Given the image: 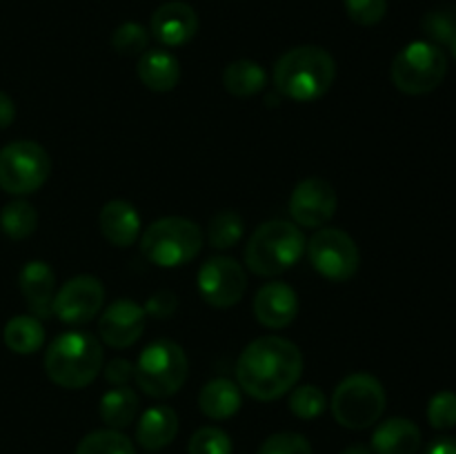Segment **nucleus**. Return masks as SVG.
<instances>
[{
    "label": "nucleus",
    "instance_id": "obj_29",
    "mask_svg": "<svg viewBox=\"0 0 456 454\" xmlns=\"http://www.w3.org/2000/svg\"><path fill=\"white\" fill-rule=\"evenodd\" d=\"M423 34L430 38L435 45H452L456 38V7L448 4V7L432 9L423 16Z\"/></svg>",
    "mask_w": 456,
    "mask_h": 454
},
{
    "label": "nucleus",
    "instance_id": "obj_22",
    "mask_svg": "<svg viewBox=\"0 0 456 454\" xmlns=\"http://www.w3.org/2000/svg\"><path fill=\"white\" fill-rule=\"evenodd\" d=\"M243 405V390L239 383L230 381V378H212L203 385L199 394V408L205 417L214 418V421H225L232 418Z\"/></svg>",
    "mask_w": 456,
    "mask_h": 454
},
{
    "label": "nucleus",
    "instance_id": "obj_5",
    "mask_svg": "<svg viewBox=\"0 0 456 454\" xmlns=\"http://www.w3.org/2000/svg\"><path fill=\"white\" fill-rule=\"evenodd\" d=\"M200 249H203V231L190 218H159L141 234L142 256L159 267L187 265L199 256Z\"/></svg>",
    "mask_w": 456,
    "mask_h": 454
},
{
    "label": "nucleus",
    "instance_id": "obj_20",
    "mask_svg": "<svg viewBox=\"0 0 456 454\" xmlns=\"http://www.w3.org/2000/svg\"><path fill=\"white\" fill-rule=\"evenodd\" d=\"M178 434V414L169 405H151L141 414L136 427V441L147 452L167 448Z\"/></svg>",
    "mask_w": 456,
    "mask_h": 454
},
{
    "label": "nucleus",
    "instance_id": "obj_10",
    "mask_svg": "<svg viewBox=\"0 0 456 454\" xmlns=\"http://www.w3.org/2000/svg\"><path fill=\"white\" fill-rule=\"evenodd\" d=\"M312 267L323 279L343 283L359 272L361 252L354 239L338 227H321L305 245Z\"/></svg>",
    "mask_w": 456,
    "mask_h": 454
},
{
    "label": "nucleus",
    "instance_id": "obj_9",
    "mask_svg": "<svg viewBox=\"0 0 456 454\" xmlns=\"http://www.w3.org/2000/svg\"><path fill=\"white\" fill-rule=\"evenodd\" d=\"M52 174V158L36 141H13L0 150V190L12 196L38 191Z\"/></svg>",
    "mask_w": 456,
    "mask_h": 454
},
{
    "label": "nucleus",
    "instance_id": "obj_26",
    "mask_svg": "<svg viewBox=\"0 0 456 454\" xmlns=\"http://www.w3.org/2000/svg\"><path fill=\"white\" fill-rule=\"evenodd\" d=\"M245 234V221L236 209H221L209 218L208 239L214 249H230L240 243Z\"/></svg>",
    "mask_w": 456,
    "mask_h": 454
},
{
    "label": "nucleus",
    "instance_id": "obj_11",
    "mask_svg": "<svg viewBox=\"0 0 456 454\" xmlns=\"http://www.w3.org/2000/svg\"><path fill=\"white\" fill-rule=\"evenodd\" d=\"M248 276L245 267L232 256H212L199 270V292L205 303L225 310L245 296Z\"/></svg>",
    "mask_w": 456,
    "mask_h": 454
},
{
    "label": "nucleus",
    "instance_id": "obj_3",
    "mask_svg": "<svg viewBox=\"0 0 456 454\" xmlns=\"http://www.w3.org/2000/svg\"><path fill=\"white\" fill-rule=\"evenodd\" d=\"M102 345L94 334L74 332L58 334L45 352V372L49 381L67 390H80L96 381L102 372Z\"/></svg>",
    "mask_w": 456,
    "mask_h": 454
},
{
    "label": "nucleus",
    "instance_id": "obj_1",
    "mask_svg": "<svg viewBox=\"0 0 456 454\" xmlns=\"http://www.w3.org/2000/svg\"><path fill=\"white\" fill-rule=\"evenodd\" d=\"M303 374L298 345L283 336H261L236 361V383L256 401H276L297 387Z\"/></svg>",
    "mask_w": 456,
    "mask_h": 454
},
{
    "label": "nucleus",
    "instance_id": "obj_38",
    "mask_svg": "<svg viewBox=\"0 0 456 454\" xmlns=\"http://www.w3.org/2000/svg\"><path fill=\"white\" fill-rule=\"evenodd\" d=\"M16 118V105H13L12 96L0 92V129H7Z\"/></svg>",
    "mask_w": 456,
    "mask_h": 454
},
{
    "label": "nucleus",
    "instance_id": "obj_42",
    "mask_svg": "<svg viewBox=\"0 0 456 454\" xmlns=\"http://www.w3.org/2000/svg\"><path fill=\"white\" fill-rule=\"evenodd\" d=\"M150 454H156V452H150Z\"/></svg>",
    "mask_w": 456,
    "mask_h": 454
},
{
    "label": "nucleus",
    "instance_id": "obj_27",
    "mask_svg": "<svg viewBox=\"0 0 456 454\" xmlns=\"http://www.w3.org/2000/svg\"><path fill=\"white\" fill-rule=\"evenodd\" d=\"M36 227H38V214H36L34 205L27 200H12L0 212V230L12 240L27 239L34 234Z\"/></svg>",
    "mask_w": 456,
    "mask_h": 454
},
{
    "label": "nucleus",
    "instance_id": "obj_41",
    "mask_svg": "<svg viewBox=\"0 0 456 454\" xmlns=\"http://www.w3.org/2000/svg\"><path fill=\"white\" fill-rule=\"evenodd\" d=\"M450 52H452V56H454V61H456V38L452 40V45H450Z\"/></svg>",
    "mask_w": 456,
    "mask_h": 454
},
{
    "label": "nucleus",
    "instance_id": "obj_17",
    "mask_svg": "<svg viewBox=\"0 0 456 454\" xmlns=\"http://www.w3.org/2000/svg\"><path fill=\"white\" fill-rule=\"evenodd\" d=\"M18 285L25 296L27 307L36 319L53 316V298H56V274L45 261H29L20 270Z\"/></svg>",
    "mask_w": 456,
    "mask_h": 454
},
{
    "label": "nucleus",
    "instance_id": "obj_15",
    "mask_svg": "<svg viewBox=\"0 0 456 454\" xmlns=\"http://www.w3.org/2000/svg\"><path fill=\"white\" fill-rule=\"evenodd\" d=\"M150 31L165 47H181L190 43L199 31V16L190 4L181 0L165 3L151 13Z\"/></svg>",
    "mask_w": 456,
    "mask_h": 454
},
{
    "label": "nucleus",
    "instance_id": "obj_32",
    "mask_svg": "<svg viewBox=\"0 0 456 454\" xmlns=\"http://www.w3.org/2000/svg\"><path fill=\"white\" fill-rule=\"evenodd\" d=\"M190 454H232V439L225 430L214 426L199 427L191 434L190 445H187Z\"/></svg>",
    "mask_w": 456,
    "mask_h": 454
},
{
    "label": "nucleus",
    "instance_id": "obj_36",
    "mask_svg": "<svg viewBox=\"0 0 456 454\" xmlns=\"http://www.w3.org/2000/svg\"><path fill=\"white\" fill-rule=\"evenodd\" d=\"M145 314L154 316V319H169V316L176 312L178 307V298L174 292H167V289H160V292L151 294L147 298L145 305Z\"/></svg>",
    "mask_w": 456,
    "mask_h": 454
},
{
    "label": "nucleus",
    "instance_id": "obj_40",
    "mask_svg": "<svg viewBox=\"0 0 456 454\" xmlns=\"http://www.w3.org/2000/svg\"><path fill=\"white\" fill-rule=\"evenodd\" d=\"M341 454H374V452H372V448H370V445L354 443V445H347V448L343 450Z\"/></svg>",
    "mask_w": 456,
    "mask_h": 454
},
{
    "label": "nucleus",
    "instance_id": "obj_31",
    "mask_svg": "<svg viewBox=\"0 0 456 454\" xmlns=\"http://www.w3.org/2000/svg\"><path fill=\"white\" fill-rule=\"evenodd\" d=\"M111 47L120 56H141L150 49V31L138 22H123L111 36Z\"/></svg>",
    "mask_w": 456,
    "mask_h": 454
},
{
    "label": "nucleus",
    "instance_id": "obj_37",
    "mask_svg": "<svg viewBox=\"0 0 456 454\" xmlns=\"http://www.w3.org/2000/svg\"><path fill=\"white\" fill-rule=\"evenodd\" d=\"M102 372H105L107 383H111L114 387L127 385L134 378V363H129L127 359H114L102 368Z\"/></svg>",
    "mask_w": 456,
    "mask_h": 454
},
{
    "label": "nucleus",
    "instance_id": "obj_34",
    "mask_svg": "<svg viewBox=\"0 0 456 454\" xmlns=\"http://www.w3.org/2000/svg\"><path fill=\"white\" fill-rule=\"evenodd\" d=\"M258 454H314L310 441L298 432H276L263 441Z\"/></svg>",
    "mask_w": 456,
    "mask_h": 454
},
{
    "label": "nucleus",
    "instance_id": "obj_28",
    "mask_svg": "<svg viewBox=\"0 0 456 454\" xmlns=\"http://www.w3.org/2000/svg\"><path fill=\"white\" fill-rule=\"evenodd\" d=\"M74 454H136L132 439L120 430H94L83 436Z\"/></svg>",
    "mask_w": 456,
    "mask_h": 454
},
{
    "label": "nucleus",
    "instance_id": "obj_33",
    "mask_svg": "<svg viewBox=\"0 0 456 454\" xmlns=\"http://www.w3.org/2000/svg\"><path fill=\"white\" fill-rule=\"evenodd\" d=\"M428 421L435 430H450L456 426V392H436L428 403Z\"/></svg>",
    "mask_w": 456,
    "mask_h": 454
},
{
    "label": "nucleus",
    "instance_id": "obj_25",
    "mask_svg": "<svg viewBox=\"0 0 456 454\" xmlns=\"http://www.w3.org/2000/svg\"><path fill=\"white\" fill-rule=\"evenodd\" d=\"M223 85H225L227 92L236 98H249L256 96L258 92H263L267 85V74L256 61H248V58H240V61L230 62L223 71Z\"/></svg>",
    "mask_w": 456,
    "mask_h": 454
},
{
    "label": "nucleus",
    "instance_id": "obj_14",
    "mask_svg": "<svg viewBox=\"0 0 456 454\" xmlns=\"http://www.w3.org/2000/svg\"><path fill=\"white\" fill-rule=\"evenodd\" d=\"M145 307L132 298H118L105 307L98 320V336L114 350L132 347L145 332Z\"/></svg>",
    "mask_w": 456,
    "mask_h": 454
},
{
    "label": "nucleus",
    "instance_id": "obj_21",
    "mask_svg": "<svg viewBox=\"0 0 456 454\" xmlns=\"http://www.w3.org/2000/svg\"><path fill=\"white\" fill-rule=\"evenodd\" d=\"M138 78L150 92L165 93L172 92L181 80V65L178 58L167 49H147L138 56Z\"/></svg>",
    "mask_w": 456,
    "mask_h": 454
},
{
    "label": "nucleus",
    "instance_id": "obj_4",
    "mask_svg": "<svg viewBox=\"0 0 456 454\" xmlns=\"http://www.w3.org/2000/svg\"><path fill=\"white\" fill-rule=\"evenodd\" d=\"M305 236L297 223L267 221L254 230L245 245V265L258 276H279L288 272L305 252Z\"/></svg>",
    "mask_w": 456,
    "mask_h": 454
},
{
    "label": "nucleus",
    "instance_id": "obj_8",
    "mask_svg": "<svg viewBox=\"0 0 456 454\" xmlns=\"http://www.w3.org/2000/svg\"><path fill=\"white\" fill-rule=\"evenodd\" d=\"M445 74H448V56L439 45L428 40H417L401 49L390 69L395 87L408 96L435 92L444 83Z\"/></svg>",
    "mask_w": 456,
    "mask_h": 454
},
{
    "label": "nucleus",
    "instance_id": "obj_24",
    "mask_svg": "<svg viewBox=\"0 0 456 454\" xmlns=\"http://www.w3.org/2000/svg\"><path fill=\"white\" fill-rule=\"evenodd\" d=\"M138 408H141V401L132 387H111L101 399V418L111 430H123L132 426L134 418L138 417Z\"/></svg>",
    "mask_w": 456,
    "mask_h": 454
},
{
    "label": "nucleus",
    "instance_id": "obj_16",
    "mask_svg": "<svg viewBox=\"0 0 456 454\" xmlns=\"http://www.w3.org/2000/svg\"><path fill=\"white\" fill-rule=\"evenodd\" d=\"M254 316L270 329H283L298 316V296L283 280H270L254 298Z\"/></svg>",
    "mask_w": 456,
    "mask_h": 454
},
{
    "label": "nucleus",
    "instance_id": "obj_6",
    "mask_svg": "<svg viewBox=\"0 0 456 454\" xmlns=\"http://www.w3.org/2000/svg\"><path fill=\"white\" fill-rule=\"evenodd\" d=\"M190 361L178 343L156 341L147 345L134 365V378L138 387L151 399H169L187 381Z\"/></svg>",
    "mask_w": 456,
    "mask_h": 454
},
{
    "label": "nucleus",
    "instance_id": "obj_12",
    "mask_svg": "<svg viewBox=\"0 0 456 454\" xmlns=\"http://www.w3.org/2000/svg\"><path fill=\"white\" fill-rule=\"evenodd\" d=\"M105 288L92 274H78L67 280L53 298V316L67 325H85L101 314Z\"/></svg>",
    "mask_w": 456,
    "mask_h": 454
},
{
    "label": "nucleus",
    "instance_id": "obj_18",
    "mask_svg": "<svg viewBox=\"0 0 456 454\" xmlns=\"http://www.w3.org/2000/svg\"><path fill=\"white\" fill-rule=\"evenodd\" d=\"M102 236L110 240L114 247H132L141 236V214L127 200H110L102 205L101 216H98Z\"/></svg>",
    "mask_w": 456,
    "mask_h": 454
},
{
    "label": "nucleus",
    "instance_id": "obj_2",
    "mask_svg": "<svg viewBox=\"0 0 456 454\" xmlns=\"http://www.w3.org/2000/svg\"><path fill=\"white\" fill-rule=\"evenodd\" d=\"M274 87L285 98L297 102H312L323 98L337 78V62L332 53L316 45H301L276 61Z\"/></svg>",
    "mask_w": 456,
    "mask_h": 454
},
{
    "label": "nucleus",
    "instance_id": "obj_23",
    "mask_svg": "<svg viewBox=\"0 0 456 454\" xmlns=\"http://www.w3.org/2000/svg\"><path fill=\"white\" fill-rule=\"evenodd\" d=\"M4 345L13 352V354H34L45 345V328L40 319L34 314H20L13 316L4 325Z\"/></svg>",
    "mask_w": 456,
    "mask_h": 454
},
{
    "label": "nucleus",
    "instance_id": "obj_13",
    "mask_svg": "<svg viewBox=\"0 0 456 454\" xmlns=\"http://www.w3.org/2000/svg\"><path fill=\"white\" fill-rule=\"evenodd\" d=\"M337 190L325 178L312 176L298 182L289 196V216L301 227H323L337 214Z\"/></svg>",
    "mask_w": 456,
    "mask_h": 454
},
{
    "label": "nucleus",
    "instance_id": "obj_19",
    "mask_svg": "<svg viewBox=\"0 0 456 454\" xmlns=\"http://www.w3.org/2000/svg\"><path fill=\"white\" fill-rule=\"evenodd\" d=\"M423 436L414 421L395 417L383 421L372 434L374 454H417L421 450Z\"/></svg>",
    "mask_w": 456,
    "mask_h": 454
},
{
    "label": "nucleus",
    "instance_id": "obj_30",
    "mask_svg": "<svg viewBox=\"0 0 456 454\" xmlns=\"http://www.w3.org/2000/svg\"><path fill=\"white\" fill-rule=\"evenodd\" d=\"M328 408V399H325L323 390L316 385H298L292 387V396H289V409L294 417L303 418V421H312V418L321 417Z\"/></svg>",
    "mask_w": 456,
    "mask_h": 454
},
{
    "label": "nucleus",
    "instance_id": "obj_35",
    "mask_svg": "<svg viewBox=\"0 0 456 454\" xmlns=\"http://www.w3.org/2000/svg\"><path fill=\"white\" fill-rule=\"evenodd\" d=\"M346 12L356 25L372 27L386 18L387 0H346Z\"/></svg>",
    "mask_w": 456,
    "mask_h": 454
},
{
    "label": "nucleus",
    "instance_id": "obj_7",
    "mask_svg": "<svg viewBox=\"0 0 456 454\" xmlns=\"http://www.w3.org/2000/svg\"><path fill=\"white\" fill-rule=\"evenodd\" d=\"M387 405L386 390L372 374L356 372L343 378L332 394L334 418L347 430H365L383 417Z\"/></svg>",
    "mask_w": 456,
    "mask_h": 454
},
{
    "label": "nucleus",
    "instance_id": "obj_39",
    "mask_svg": "<svg viewBox=\"0 0 456 454\" xmlns=\"http://www.w3.org/2000/svg\"><path fill=\"white\" fill-rule=\"evenodd\" d=\"M423 454H456V439L452 436H441V439H435L426 448Z\"/></svg>",
    "mask_w": 456,
    "mask_h": 454
}]
</instances>
